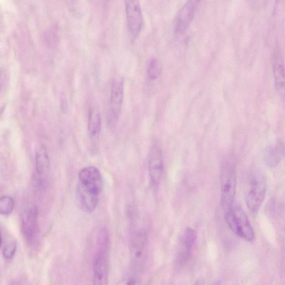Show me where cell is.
Here are the masks:
<instances>
[{
    "label": "cell",
    "instance_id": "obj_1",
    "mask_svg": "<svg viewBox=\"0 0 285 285\" xmlns=\"http://www.w3.org/2000/svg\"><path fill=\"white\" fill-rule=\"evenodd\" d=\"M103 186L102 176L95 166H89L80 171L76 197L80 209L84 213L91 214L95 211L98 205Z\"/></svg>",
    "mask_w": 285,
    "mask_h": 285
},
{
    "label": "cell",
    "instance_id": "obj_2",
    "mask_svg": "<svg viewBox=\"0 0 285 285\" xmlns=\"http://www.w3.org/2000/svg\"><path fill=\"white\" fill-rule=\"evenodd\" d=\"M148 236L143 230L133 234L130 245V267L127 284H137L147 259Z\"/></svg>",
    "mask_w": 285,
    "mask_h": 285
},
{
    "label": "cell",
    "instance_id": "obj_3",
    "mask_svg": "<svg viewBox=\"0 0 285 285\" xmlns=\"http://www.w3.org/2000/svg\"><path fill=\"white\" fill-rule=\"evenodd\" d=\"M109 237L108 232L102 229L99 232L97 250L93 264V284L105 285L108 284L109 271Z\"/></svg>",
    "mask_w": 285,
    "mask_h": 285
},
{
    "label": "cell",
    "instance_id": "obj_4",
    "mask_svg": "<svg viewBox=\"0 0 285 285\" xmlns=\"http://www.w3.org/2000/svg\"><path fill=\"white\" fill-rule=\"evenodd\" d=\"M221 205L225 213L234 205L236 190V170L234 161L226 158L221 168Z\"/></svg>",
    "mask_w": 285,
    "mask_h": 285
},
{
    "label": "cell",
    "instance_id": "obj_5",
    "mask_svg": "<svg viewBox=\"0 0 285 285\" xmlns=\"http://www.w3.org/2000/svg\"><path fill=\"white\" fill-rule=\"evenodd\" d=\"M225 218L231 230L238 237L248 242L254 241L255 235L253 227L241 207L233 205L225 213Z\"/></svg>",
    "mask_w": 285,
    "mask_h": 285
},
{
    "label": "cell",
    "instance_id": "obj_6",
    "mask_svg": "<svg viewBox=\"0 0 285 285\" xmlns=\"http://www.w3.org/2000/svg\"><path fill=\"white\" fill-rule=\"evenodd\" d=\"M267 185L265 178L258 172H254L250 178V188L246 195L248 209L252 214L258 213L265 197Z\"/></svg>",
    "mask_w": 285,
    "mask_h": 285
},
{
    "label": "cell",
    "instance_id": "obj_7",
    "mask_svg": "<svg viewBox=\"0 0 285 285\" xmlns=\"http://www.w3.org/2000/svg\"><path fill=\"white\" fill-rule=\"evenodd\" d=\"M129 38L135 41L143 26L144 20L140 0H124Z\"/></svg>",
    "mask_w": 285,
    "mask_h": 285
},
{
    "label": "cell",
    "instance_id": "obj_8",
    "mask_svg": "<svg viewBox=\"0 0 285 285\" xmlns=\"http://www.w3.org/2000/svg\"><path fill=\"white\" fill-rule=\"evenodd\" d=\"M123 97V81L120 79L115 80L113 81L111 87L107 113L108 124L111 128H115L119 120Z\"/></svg>",
    "mask_w": 285,
    "mask_h": 285
},
{
    "label": "cell",
    "instance_id": "obj_9",
    "mask_svg": "<svg viewBox=\"0 0 285 285\" xmlns=\"http://www.w3.org/2000/svg\"><path fill=\"white\" fill-rule=\"evenodd\" d=\"M201 0H187L177 16L175 31L181 35L186 31L192 23L195 13Z\"/></svg>",
    "mask_w": 285,
    "mask_h": 285
},
{
    "label": "cell",
    "instance_id": "obj_10",
    "mask_svg": "<svg viewBox=\"0 0 285 285\" xmlns=\"http://www.w3.org/2000/svg\"><path fill=\"white\" fill-rule=\"evenodd\" d=\"M164 170V159L161 149L157 144L150 149L148 156V172L150 182L156 187L161 181Z\"/></svg>",
    "mask_w": 285,
    "mask_h": 285
},
{
    "label": "cell",
    "instance_id": "obj_11",
    "mask_svg": "<svg viewBox=\"0 0 285 285\" xmlns=\"http://www.w3.org/2000/svg\"><path fill=\"white\" fill-rule=\"evenodd\" d=\"M196 239L195 231L190 227H187L183 235L181 249L176 260V266L178 269L184 267L189 262Z\"/></svg>",
    "mask_w": 285,
    "mask_h": 285
},
{
    "label": "cell",
    "instance_id": "obj_12",
    "mask_svg": "<svg viewBox=\"0 0 285 285\" xmlns=\"http://www.w3.org/2000/svg\"><path fill=\"white\" fill-rule=\"evenodd\" d=\"M274 75L276 90L284 98L285 92V72L283 57L279 50L275 52L274 57Z\"/></svg>",
    "mask_w": 285,
    "mask_h": 285
},
{
    "label": "cell",
    "instance_id": "obj_13",
    "mask_svg": "<svg viewBox=\"0 0 285 285\" xmlns=\"http://www.w3.org/2000/svg\"><path fill=\"white\" fill-rule=\"evenodd\" d=\"M38 213L35 207H32L24 215L22 222L24 235L30 242L34 241L37 231Z\"/></svg>",
    "mask_w": 285,
    "mask_h": 285
},
{
    "label": "cell",
    "instance_id": "obj_14",
    "mask_svg": "<svg viewBox=\"0 0 285 285\" xmlns=\"http://www.w3.org/2000/svg\"><path fill=\"white\" fill-rule=\"evenodd\" d=\"M284 144L279 141L274 145L268 146L264 150L263 160L267 166L275 167L283 160L284 156Z\"/></svg>",
    "mask_w": 285,
    "mask_h": 285
},
{
    "label": "cell",
    "instance_id": "obj_15",
    "mask_svg": "<svg viewBox=\"0 0 285 285\" xmlns=\"http://www.w3.org/2000/svg\"><path fill=\"white\" fill-rule=\"evenodd\" d=\"M101 119L98 109L95 107L89 109L88 119V131L93 140L99 137L101 131Z\"/></svg>",
    "mask_w": 285,
    "mask_h": 285
},
{
    "label": "cell",
    "instance_id": "obj_16",
    "mask_svg": "<svg viewBox=\"0 0 285 285\" xmlns=\"http://www.w3.org/2000/svg\"><path fill=\"white\" fill-rule=\"evenodd\" d=\"M36 172L40 178H45L48 176L49 171V159L46 148L42 146L36 154Z\"/></svg>",
    "mask_w": 285,
    "mask_h": 285
},
{
    "label": "cell",
    "instance_id": "obj_17",
    "mask_svg": "<svg viewBox=\"0 0 285 285\" xmlns=\"http://www.w3.org/2000/svg\"><path fill=\"white\" fill-rule=\"evenodd\" d=\"M161 73L160 63L155 59L153 58L149 61L147 67V76L150 80H156Z\"/></svg>",
    "mask_w": 285,
    "mask_h": 285
},
{
    "label": "cell",
    "instance_id": "obj_18",
    "mask_svg": "<svg viewBox=\"0 0 285 285\" xmlns=\"http://www.w3.org/2000/svg\"><path fill=\"white\" fill-rule=\"evenodd\" d=\"M14 207L13 199L9 196L0 198V214L8 215L12 213Z\"/></svg>",
    "mask_w": 285,
    "mask_h": 285
},
{
    "label": "cell",
    "instance_id": "obj_19",
    "mask_svg": "<svg viewBox=\"0 0 285 285\" xmlns=\"http://www.w3.org/2000/svg\"><path fill=\"white\" fill-rule=\"evenodd\" d=\"M16 251V244L14 241H9L4 248L3 254L4 258L10 260L13 259Z\"/></svg>",
    "mask_w": 285,
    "mask_h": 285
},
{
    "label": "cell",
    "instance_id": "obj_20",
    "mask_svg": "<svg viewBox=\"0 0 285 285\" xmlns=\"http://www.w3.org/2000/svg\"><path fill=\"white\" fill-rule=\"evenodd\" d=\"M1 243H2L1 235V233H0V246H1Z\"/></svg>",
    "mask_w": 285,
    "mask_h": 285
},
{
    "label": "cell",
    "instance_id": "obj_21",
    "mask_svg": "<svg viewBox=\"0 0 285 285\" xmlns=\"http://www.w3.org/2000/svg\"><path fill=\"white\" fill-rule=\"evenodd\" d=\"M276 1L277 2H279L280 1V0H276Z\"/></svg>",
    "mask_w": 285,
    "mask_h": 285
}]
</instances>
